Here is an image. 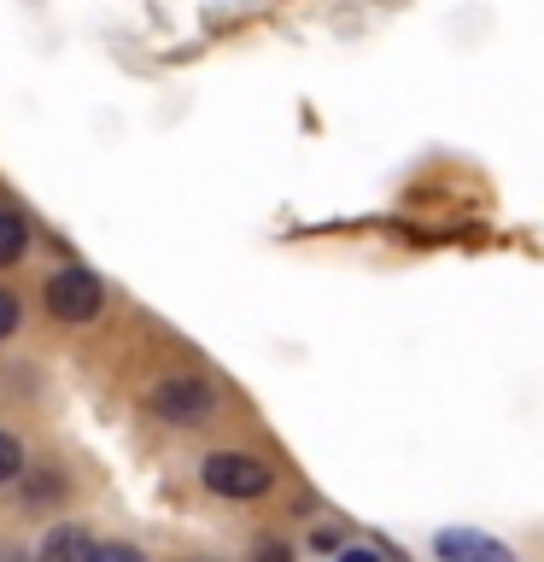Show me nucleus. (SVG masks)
I'll use <instances>...</instances> for the list:
<instances>
[{"instance_id": "nucleus-1", "label": "nucleus", "mask_w": 544, "mask_h": 562, "mask_svg": "<svg viewBox=\"0 0 544 562\" xmlns=\"http://www.w3.org/2000/svg\"><path fill=\"white\" fill-rule=\"evenodd\" d=\"M205 486L217 498H258V492H270V469L246 451H217L205 457Z\"/></svg>"}, {"instance_id": "nucleus-2", "label": "nucleus", "mask_w": 544, "mask_h": 562, "mask_svg": "<svg viewBox=\"0 0 544 562\" xmlns=\"http://www.w3.org/2000/svg\"><path fill=\"white\" fill-rule=\"evenodd\" d=\"M105 305V288H100V276H88V270H59L47 281V311L59 316V323H88V316H100Z\"/></svg>"}, {"instance_id": "nucleus-3", "label": "nucleus", "mask_w": 544, "mask_h": 562, "mask_svg": "<svg viewBox=\"0 0 544 562\" xmlns=\"http://www.w3.org/2000/svg\"><path fill=\"white\" fill-rule=\"evenodd\" d=\"M152 411L165 422H200L211 411V386L200 375H170L165 386L152 393Z\"/></svg>"}, {"instance_id": "nucleus-4", "label": "nucleus", "mask_w": 544, "mask_h": 562, "mask_svg": "<svg viewBox=\"0 0 544 562\" xmlns=\"http://www.w3.org/2000/svg\"><path fill=\"white\" fill-rule=\"evenodd\" d=\"M439 557H445V562H515L498 539L468 533V527H456V533H439Z\"/></svg>"}, {"instance_id": "nucleus-5", "label": "nucleus", "mask_w": 544, "mask_h": 562, "mask_svg": "<svg viewBox=\"0 0 544 562\" xmlns=\"http://www.w3.org/2000/svg\"><path fill=\"white\" fill-rule=\"evenodd\" d=\"M100 544L82 533V527H53L47 544H42V562H94Z\"/></svg>"}, {"instance_id": "nucleus-6", "label": "nucleus", "mask_w": 544, "mask_h": 562, "mask_svg": "<svg viewBox=\"0 0 544 562\" xmlns=\"http://www.w3.org/2000/svg\"><path fill=\"white\" fill-rule=\"evenodd\" d=\"M24 252V217H12V211H0V270Z\"/></svg>"}, {"instance_id": "nucleus-7", "label": "nucleus", "mask_w": 544, "mask_h": 562, "mask_svg": "<svg viewBox=\"0 0 544 562\" xmlns=\"http://www.w3.org/2000/svg\"><path fill=\"white\" fill-rule=\"evenodd\" d=\"M18 469H24V451H18L12 434H0V481H12Z\"/></svg>"}, {"instance_id": "nucleus-8", "label": "nucleus", "mask_w": 544, "mask_h": 562, "mask_svg": "<svg viewBox=\"0 0 544 562\" xmlns=\"http://www.w3.org/2000/svg\"><path fill=\"white\" fill-rule=\"evenodd\" d=\"M94 562H147V557H140L135 544H100V551H94Z\"/></svg>"}, {"instance_id": "nucleus-9", "label": "nucleus", "mask_w": 544, "mask_h": 562, "mask_svg": "<svg viewBox=\"0 0 544 562\" xmlns=\"http://www.w3.org/2000/svg\"><path fill=\"white\" fill-rule=\"evenodd\" d=\"M12 328H18V299H12L7 288H0V340H7Z\"/></svg>"}, {"instance_id": "nucleus-10", "label": "nucleus", "mask_w": 544, "mask_h": 562, "mask_svg": "<svg viewBox=\"0 0 544 562\" xmlns=\"http://www.w3.org/2000/svg\"><path fill=\"white\" fill-rule=\"evenodd\" d=\"M258 562H287V551H281V544H263V551H258Z\"/></svg>"}, {"instance_id": "nucleus-11", "label": "nucleus", "mask_w": 544, "mask_h": 562, "mask_svg": "<svg viewBox=\"0 0 544 562\" xmlns=\"http://www.w3.org/2000/svg\"><path fill=\"white\" fill-rule=\"evenodd\" d=\"M340 562H375V557L369 551H340Z\"/></svg>"}]
</instances>
